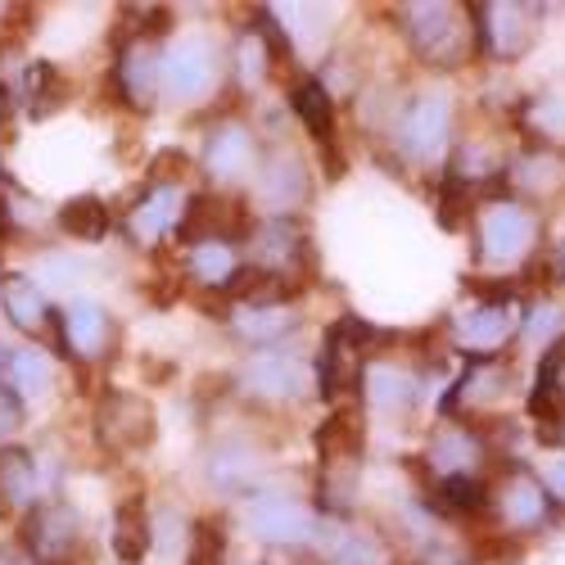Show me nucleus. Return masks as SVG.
<instances>
[{
	"instance_id": "ddd939ff",
	"label": "nucleus",
	"mask_w": 565,
	"mask_h": 565,
	"mask_svg": "<svg viewBox=\"0 0 565 565\" xmlns=\"http://www.w3.org/2000/svg\"><path fill=\"white\" fill-rule=\"evenodd\" d=\"M159 435V420L154 407L118 385H105L90 403V439H96L100 452L109 457H131V452H146Z\"/></svg>"
},
{
	"instance_id": "c9c22d12",
	"label": "nucleus",
	"mask_w": 565,
	"mask_h": 565,
	"mask_svg": "<svg viewBox=\"0 0 565 565\" xmlns=\"http://www.w3.org/2000/svg\"><path fill=\"white\" fill-rule=\"evenodd\" d=\"M55 231L68 235V241H82V245H100L114 231V213L100 195H68L55 209Z\"/></svg>"
},
{
	"instance_id": "4c0bfd02",
	"label": "nucleus",
	"mask_w": 565,
	"mask_h": 565,
	"mask_svg": "<svg viewBox=\"0 0 565 565\" xmlns=\"http://www.w3.org/2000/svg\"><path fill=\"white\" fill-rule=\"evenodd\" d=\"M271 14H276L280 28H286L295 55L308 51V32L321 45V41H331V28H335V14L326 10V6H271Z\"/></svg>"
},
{
	"instance_id": "6e6552de",
	"label": "nucleus",
	"mask_w": 565,
	"mask_h": 565,
	"mask_svg": "<svg viewBox=\"0 0 565 565\" xmlns=\"http://www.w3.org/2000/svg\"><path fill=\"white\" fill-rule=\"evenodd\" d=\"M226 82V51L204 36L185 32L163 41V64H159V96L177 109H200L209 105Z\"/></svg>"
},
{
	"instance_id": "1a4fd4ad",
	"label": "nucleus",
	"mask_w": 565,
	"mask_h": 565,
	"mask_svg": "<svg viewBox=\"0 0 565 565\" xmlns=\"http://www.w3.org/2000/svg\"><path fill=\"white\" fill-rule=\"evenodd\" d=\"M235 394L258 407H299L317 394V371L295 349H258L231 375Z\"/></svg>"
},
{
	"instance_id": "6ab92c4d",
	"label": "nucleus",
	"mask_w": 565,
	"mask_h": 565,
	"mask_svg": "<svg viewBox=\"0 0 565 565\" xmlns=\"http://www.w3.org/2000/svg\"><path fill=\"white\" fill-rule=\"evenodd\" d=\"M358 403L371 416L412 420L420 403H426V371L398 358H366L362 381H358Z\"/></svg>"
},
{
	"instance_id": "0eeeda50",
	"label": "nucleus",
	"mask_w": 565,
	"mask_h": 565,
	"mask_svg": "<svg viewBox=\"0 0 565 565\" xmlns=\"http://www.w3.org/2000/svg\"><path fill=\"white\" fill-rule=\"evenodd\" d=\"M241 525L254 543L271 547V552H290L303 556L312 547H326V515L317 511L312 498L295 493V489H258L241 502Z\"/></svg>"
},
{
	"instance_id": "a18cd8bd",
	"label": "nucleus",
	"mask_w": 565,
	"mask_h": 565,
	"mask_svg": "<svg viewBox=\"0 0 565 565\" xmlns=\"http://www.w3.org/2000/svg\"><path fill=\"white\" fill-rule=\"evenodd\" d=\"M547 280L565 290V235H561V241L552 245V254H547Z\"/></svg>"
},
{
	"instance_id": "9b49d317",
	"label": "nucleus",
	"mask_w": 565,
	"mask_h": 565,
	"mask_svg": "<svg viewBox=\"0 0 565 565\" xmlns=\"http://www.w3.org/2000/svg\"><path fill=\"white\" fill-rule=\"evenodd\" d=\"M263 140L258 131L245 122V118H217L209 131H204V146H200V159L195 168L204 172V181L213 191H226V195H241L254 185L258 168H263Z\"/></svg>"
},
{
	"instance_id": "8fccbe9b",
	"label": "nucleus",
	"mask_w": 565,
	"mask_h": 565,
	"mask_svg": "<svg viewBox=\"0 0 565 565\" xmlns=\"http://www.w3.org/2000/svg\"><path fill=\"white\" fill-rule=\"evenodd\" d=\"M299 565H308V561H299Z\"/></svg>"
},
{
	"instance_id": "5701e85b",
	"label": "nucleus",
	"mask_w": 565,
	"mask_h": 565,
	"mask_svg": "<svg viewBox=\"0 0 565 565\" xmlns=\"http://www.w3.org/2000/svg\"><path fill=\"white\" fill-rule=\"evenodd\" d=\"M249 226H254V217H249V200L245 195L195 191L191 195V209H185V217H181L177 241H185V245H204V241H231V245H241Z\"/></svg>"
},
{
	"instance_id": "37998d69",
	"label": "nucleus",
	"mask_w": 565,
	"mask_h": 565,
	"mask_svg": "<svg viewBox=\"0 0 565 565\" xmlns=\"http://www.w3.org/2000/svg\"><path fill=\"white\" fill-rule=\"evenodd\" d=\"M23 426V407L6 394V390H0V448H6L10 439H14V430Z\"/></svg>"
},
{
	"instance_id": "473e14b6",
	"label": "nucleus",
	"mask_w": 565,
	"mask_h": 565,
	"mask_svg": "<svg viewBox=\"0 0 565 565\" xmlns=\"http://www.w3.org/2000/svg\"><path fill=\"white\" fill-rule=\"evenodd\" d=\"M515 127L525 131L530 146L543 150H565V90H530V96L515 105Z\"/></svg>"
},
{
	"instance_id": "72a5a7b5",
	"label": "nucleus",
	"mask_w": 565,
	"mask_h": 565,
	"mask_svg": "<svg viewBox=\"0 0 565 565\" xmlns=\"http://www.w3.org/2000/svg\"><path fill=\"white\" fill-rule=\"evenodd\" d=\"M6 90H10V100L23 109V114H32V118H45L60 100H64V73L51 64V60H23V68H19V77L14 82H6Z\"/></svg>"
},
{
	"instance_id": "e433bc0d",
	"label": "nucleus",
	"mask_w": 565,
	"mask_h": 565,
	"mask_svg": "<svg viewBox=\"0 0 565 565\" xmlns=\"http://www.w3.org/2000/svg\"><path fill=\"white\" fill-rule=\"evenodd\" d=\"M565 340V303L561 299H525L521 312V344H530L539 358Z\"/></svg>"
},
{
	"instance_id": "c756f323",
	"label": "nucleus",
	"mask_w": 565,
	"mask_h": 565,
	"mask_svg": "<svg viewBox=\"0 0 565 565\" xmlns=\"http://www.w3.org/2000/svg\"><path fill=\"white\" fill-rule=\"evenodd\" d=\"M109 547L122 565H146L154 552V507L146 493H127L114 507V525H109Z\"/></svg>"
},
{
	"instance_id": "39448f33",
	"label": "nucleus",
	"mask_w": 565,
	"mask_h": 565,
	"mask_svg": "<svg viewBox=\"0 0 565 565\" xmlns=\"http://www.w3.org/2000/svg\"><path fill=\"white\" fill-rule=\"evenodd\" d=\"M185 177H191V159H181L177 150H168V159H159L150 168L140 195L127 204V213L118 222L136 249H159L181 231V217H185L191 195H195L191 185H185Z\"/></svg>"
},
{
	"instance_id": "f8f14e48",
	"label": "nucleus",
	"mask_w": 565,
	"mask_h": 565,
	"mask_svg": "<svg viewBox=\"0 0 565 565\" xmlns=\"http://www.w3.org/2000/svg\"><path fill=\"white\" fill-rule=\"evenodd\" d=\"M19 547L28 565H82L86 561V521L64 498L36 502L19 521Z\"/></svg>"
},
{
	"instance_id": "49530a36",
	"label": "nucleus",
	"mask_w": 565,
	"mask_h": 565,
	"mask_svg": "<svg viewBox=\"0 0 565 565\" xmlns=\"http://www.w3.org/2000/svg\"><path fill=\"white\" fill-rule=\"evenodd\" d=\"M0 195H6V159H0Z\"/></svg>"
},
{
	"instance_id": "b1692460",
	"label": "nucleus",
	"mask_w": 565,
	"mask_h": 565,
	"mask_svg": "<svg viewBox=\"0 0 565 565\" xmlns=\"http://www.w3.org/2000/svg\"><path fill=\"white\" fill-rule=\"evenodd\" d=\"M502 195H515L521 204L539 209L556 195H565V150H543V146H521L507 159Z\"/></svg>"
},
{
	"instance_id": "f257e3e1",
	"label": "nucleus",
	"mask_w": 565,
	"mask_h": 565,
	"mask_svg": "<svg viewBox=\"0 0 565 565\" xmlns=\"http://www.w3.org/2000/svg\"><path fill=\"white\" fill-rule=\"evenodd\" d=\"M312 452H317L312 502L326 521L349 525V515L358 511V498H362V457H366L362 416L349 407H335L312 430Z\"/></svg>"
},
{
	"instance_id": "20e7f679",
	"label": "nucleus",
	"mask_w": 565,
	"mask_h": 565,
	"mask_svg": "<svg viewBox=\"0 0 565 565\" xmlns=\"http://www.w3.org/2000/svg\"><path fill=\"white\" fill-rule=\"evenodd\" d=\"M394 28L403 32L412 60L426 68H461L476 60V19L470 6L452 0H420V6H394Z\"/></svg>"
},
{
	"instance_id": "aec40b11",
	"label": "nucleus",
	"mask_w": 565,
	"mask_h": 565,
	"mask_svg": "<svg viewBox=\"0 0 565 565\" xmlns=\"http://www.w3.org/2000/svg\"><path fill=\"white\" fill-rule=\"evenodd\" d=\"M204 480L213 493L249 498L271 484V452L249 435H222L204 448Z\"/></svg>"
},
{
	"instance_id": "9d476101",
	"label": "nucleus",
	"mask_w": 565,
	"mask_h": 565,
	"mask_svg": "<svg viewBox=\"0 0 565 565\" xmlns=\"http://www.w3.org/2000/svg\"><path fill=\"white\" fill-rule=\"evenodd\" d=\"M521 312H525V303L476 299V303L448 312L444 340L452 353H461L470 362H502L515 344H521Z\"/></svg>"
},
{
	"instance_id": "7c9ffc66",
	"label": "nucleus",
	"mask_w": 565,
	"mask_h": 565,
	"mask_svg": "<svg viewBox=\"0 0 565 565\" xmlns=\"http://www.w3.org/2000/svg\"><path fill=\"white\" fill-rule=\"evenodd\" d=\"M245 258H241V245L231 241H204V245H185V258H181V276L191 280L195 290L204 295H222L231 290V280L241 276Z\"/></svg>"
},
{
	"instance_id": "a211bd4d",
	"label": "nucleus",
	"mask_w": 565,
	"mask_h": 565,
	"mask_svg": "<svg viewBox=\"0 0 565 565\" xmlns=\"http://www.w3.org/2000/svg\"><path fill=\"white\" fill-rule=\"evenodd\" d=\"M118 317L90 295H73L55 312V344L68 353L77 366H105L118 353Z\"/></svg>"
},
{
	"instance_id": "58836bf2",
	"label": "nucleus",
	"mask_w": 565,
	"mask_h": 565,
	"mask_svg": "<svg viewBox=\"0 0 565 565\" xmlns=\"http://www.w3.org/2000/svg\"><path fill=\"white\" fill-rule=\"evenodd\" d=\"M181 565H231V547H226V530L217 515H200L191 525V543H185Z\"/></svg>"
},
{
	"instance_id": "a878e982",
	"label": "nucleus",
	"mask_w": 565,
	"mask_h": 565,
	"mask_svg": "<svg viewBox=\"0 0 565 565\" xmlns=\"http://www.w3.org/2000/svg\"><path fill=\"white\" fill-rule=\"evenodd\" d=\"M60 385V366H55V353L41 349V344H19L6 353V366H0V390H6L19 407H36L55 394Z\"/></svg>"
},
{
	"instance_id": "423d86ee",
	"label": "nucleus",
	"mask_w": 565,
	"mask_h": 565,
	"mask_svg": "<svg viewBox=\"0 0 565 565\" xmlns=\"http://www.w3.org/2000/svg\"><path fill=\"white\" fill-rule=\"evenodd\" d=\"M561 525V507L543 489L530 461H502L489 484V534L507 543H530Z\"/></svg>"
},
{
	"instance_id": "bb28decb",
	"label": "nucleus",
	"mask_w": 565,
	"mask_h": 565,
	"mask_svg": "<svg viewBox=\"0 0 565 565\" xmlns=\"http://www.w3.org/2000/svg\"><path fill=\"white\" fill-rule=\"evenodd\" d=\"M0 308H6V321L14 326L28 344H36L45 331H55L60 303L45 295L28 271H6V276H0Z\"/></svg>"
},
{
	"instance_id": "a19ab883",
	"label": "nucleus",
	"mask_w": 565,
	"mask_h": 565,
	"mask_svg": "<svg viewBox=\"0 0 565 565\" xmlns=\"http://www.w3.org/2000/svg\"><path fill=\"white\" fill-rule=\"evenodd\" d=\"M534 476L543 480V489L552 493V502L565 511V452H556V448H552V452L534 466Z\"/></svg>"
},
{
	"instance_id": "09e8293b",
	"label": "nucleus",
	"mask_w": 565,
	"mask_h": 565,
	"mask_svg": "<svg viewBox=\"0 0 565 565\" xmlns=\"http://www.w3.org/2000/svg\"><path fill=\"white\" fill-rule=\"evenodd\" d=\"M0 565H10V561H6V556H0Z\"/></svg>"
},
{
	"instance_id": "f03ea898",
	"label": "nucleus",
	"mask_w": 565,
	"mask_h": 565,
	"mask_svg": "<svg viewBox=\"0 0 565 565\" xmlns=\"http://www.w3.org/2000/svg\"><path fill=\"white\" fill-rule=\"evenodd\" d=\"M470 263L484 276H525V263L543 245V213L515 195H484L470 213Z\"/></svg>"
},
{
	"instance_id": "2f4dec72",
	"label": "nucleus",
	"mask_w": 565,
	"mask_h": 565,
	"mask_svg": "<svg viewBox=\"0 0 565 565\" xmlns=\"http://www.w3.org/2000/svg\"><path fill=\"white\" fill-rule=\"evenodd\" d=\"M290 114L299 118V127L317 140L321 150H335L340 146V114H335V96L321 86L317 73H303L290 86Z\"/></svg>"
},
{
	"instance_id": "f704fd0d",
	"label": "nucleus",
	"mask_w": 565,
	"mask_h": 565,
	"mask_svg": "<svg viewBox=\"0 0 565 565\" xmlns=\"http://www.w3.org/2000/svg\"><path fill=\"white\" fill-rule=\"evenodd\" d=\"M321 565H398L394 547L381 530L371 525H340L326 539V561Z\"/></svg>"
},
{
	"instance_id": "412c9836",
	"label": "nucleus",
	"mask_w": 565,
	"mask_h": 565,
	"mask_svg": "<svg viewBox=\"0 0 565 565\" xmlns=\"http://www.w3.org/2000/svg\"><path fill=\"white\" fill-rule=\"evenodd\" d=\"M511 390L515 375L507 371V362H466L439 403V420H466V426H480L489 416L498 420Z\"/></svg>"
},
{
	"instance_id": "c03bdc74",
	"label": "nucleus",
	"mask_w": 565,
	"mask_h": 565,
	"mask_svg": "<svg viewBox=\"0 0 565 565\" xmlns=\"http://www.w3.org/2000/svg\"><path fill=\"white\" fill-rule=\"evenodd\" d=\"M539 435H543V444H547V448L565 452V412L547 416V420H543V426H539Z\"/></svg>"
},
{
	"instance_id": "2eb2a0df",
	"label": "nucleus",
	"mask_w": 565,
	"mask_h": 565,
	"mask_svg": "<svg viewBox=\"0 0 565 565\" xmlns=\"http://www.w3.org/2000/svg\"><path fill=\"white\" fill-rule=\"evenodd\" d=\"M241 258L254 271L280 276L290 286H303L312 271V241L295 217H254V226L241 241Z\"/></svg>"
},
{
	"instance_id": "4be33fe9",
	"label": "nucleus",
	"mask_w": 565,
	"mask_h": 565,
	"mask_svg": "<svg viewBox=\"0 0 565 565\" xmlns=\"http://www.w3.org/2000/svg\"><path fill=\"white\" fill-rule=\"evenodd\" d=\"M312 195V163L295 146H276L263 154V168L249 185V200L263 217H290Z\"/></svg>"
},
{
	"instance_id": "ea45409f",
	"label": "nucleus",
	"mask_w": 565,
	"mask_h": 565,
	"mask_svg": "<svg viewBox=\"0 0 565 565\" xmlns=\"http://www.w3.org/2000/svg\"><path fill=\"white\" fill-rule=\"evenodd\" d=\"M82 276H86V267L77 263V258H51V267H45V295L51 290H60V295H68V290H77L82 286Z\"/></svg>"
},
{
	"instance_id": "de8ad7c7",
	"label": "nucleus",
	"mask_w": 565,
	"mask_h": 565,
	"mask_svg": "<svg viewBox=\"0 0 565 565\" xmlns=\"http://www.w3.org/2000/svg\"><path fill=\"white\" fill-rule=\"evenodd\" d=\"M0 366H6V349H0Z\"/></svg>"
},
{
	"instance_id": "c85d7f7f",
	"label": "nucleus",
	"mask_w": 565,
	"mask_h": 565,
	"mask_svg": "<svg viewBox=\"0 0 565 565\" xmlns=\"http://www.w3.org/2000/svg\"><path fill=\"white\" fill-rule=\"evenodd\" d=\"M36 502H45L36 457L23 444H6L0 448V521H23Z\"/></svg>"
},
{
	"instance_id": "7ed1b4c3",
	"label": "nucleus",
	"mask_w": 565,
	"mask_h": 565,
	"mask_svg": "<svg viewBox=\"0 0 565 565\" xmlns=\"http://www.w3.org/2000/svg\"><path fill=\"white\" fill-rule=\"evenodd\" d=\"M457 96L448 86H426L398 105L394 131H390V150L398 163L412 172H448L452 150H457Z\"/></svg>"
},
{
	"instance_id": "79ce46f5",
	"label": "nucleus",
	"mask_w": 565,
	"mask_h": 565,
	"mask_svg": "<svg viewBox=\"0 0 565 565\" xmlns=\"http://www.w3.org/2000/svg\"><path fill=\"white\" fill-rule=\"evenodd\" d=\"M407 565H480L476 552H461V547H448V543H430V547H416Z\"/></svg>"
},
{
	"instance_id": "4468645a",
	"label": "nucleus",
	"mask_w": 565,
	"mask_h": 565,
	"mask_svg": "<svg viewBox=\"0 0 565 565\" xmlns=\"http://www.w3.org/2000/svg\"><path fill=\"white\" fill-rule=\"evenodd\" d=\"M159 64H163V36L127 23V32L114 45V68H109V86H114V96H118L122 109L146 118L163 100L159 96Z\"/></svg>"
},
{
	"instance_id": "f3484780",
	"label": "nucleus",
	"mask_w": 565,
	"mask_h": 565,
	"mask_svg": "<svg viewBox=\"0 0 565 565\" xmlns=\"http://www.w3.org/2000/svg\"><path fill=\"white\" fill-rule=\"evenodd\" d=\"M470 19H476V55L489 64H515L534 51L543 6L489 0V6H470Z\"/></svg>"
},
{
	"instance_id": "dca6fc26",
	"label": "nucleus",
	"mask_w": 565,
	"mask_h": 565,
	"mask_svg": "<svg viewBox=\"0 0 565 565\" xmlns=\"http://www.w3.org/2000/svg\"><path fill=\"white\" fill-rule=\"evenodd\" d=\"M498 461L489 448V435L466 420H439L430 439L416 452L420 480H448V476H493Z\"/></svg>"
},
{
	"instance_id": "393cba45",
	"label": "nucleus",
	"mask_w": 565,
	"mask_h": 565,
	"mask_svg": "<svg viewBox=\"0 0 565 565\" xmlns=\"http://www.w3.org/2000/svg\"><path fill=\"white\" fill-rule=\"evenodd\" d=\"M222 321H226V331L241 340V344H249L254 353H258V349H290V340L303 331L299 303H276V308L226 303Z\"/></svg>"
},
{
	"instance_id": "cd10ccee",
	"label": "nucleus",
	"mask_w": 565,
	"mask_h": 565,
	"mask_svg": "<svg viewBox=\"0 0 565 565\" xmlns=\"http://www.w3.org/2000/svg\"><path fill=\"white\" fill-rule=\"evenodd\" d=\"M362 366H366V353L353 349V344L344 340L340 326H326L321 349H317V358H312V371H317V398H321V403H340L349 390L358 394Z\"/></svg>"
}]
</instances>
